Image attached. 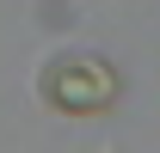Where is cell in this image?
<instances>
[{
    "mask_svg": "<svg viewBox=\"0 0 160 153\" xmlns=\"http://www.w3.org/2000/svg\"><path fill=\"white\" fill-rule=\"evenodd\" d=\"M105 92H111V80L92 74V67H80V61H68V67H56V74H49V98H62L68 110H92Z\"/></svg>",
    "mask_w": 160,
    "mask_h": 153,
    "instance_id": "6da1fadb",
    "label": "cell"
}]
</instances>
